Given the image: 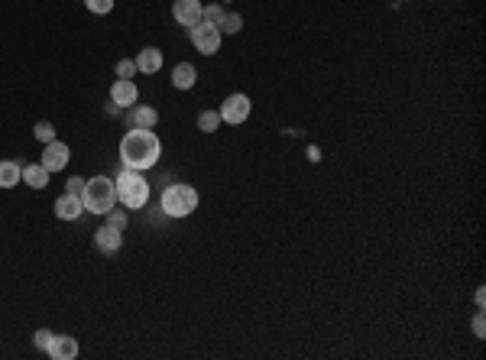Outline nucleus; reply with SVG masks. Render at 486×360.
I'll return each mask as SVG.
<instances>
[{
  "label": "nucleus",
  "instance_id": "obj_1",
  "mask_svg": "<svg viewBox=\"0 0 486 360\" xmlns=\"http://www.w3.org/2000/svg\"><path fill=\"white\" fill-rule=\"evenodd\" d=\"M162 156V143L159 136L152 130H130L127 136L120 140V159H123V169H152Z\"/></svg>",
  "mask_w": 486,
  "mask_h": 360
},
{
  "label": "nucleus",
  "instance_id": "obj_2",
  "mask_svg": "<svg viewBox=\"0 0 486 360\" xmlns=\"http://www.w3.org/2000/svg\"><path fill=\"white\" fill-rule=\"evenodd\" d=\"M113 191H117V201H120L127 211H140L146 208L150 201V182L143 179L136 169H123L117 179H113Z\"/></svg>",
  "mask_w": 486,
  "mask_h": 360
},
{
  "label": "nucleus",
  "instance_id": "obj_3",
  "mask_svg": "<svg viewBox=\"0 0 486 360\" xmlns=\"http://www.w3.org/2000/svg\"><path fill=\"white\" fill-rule=\"evenodd\" d=\"M159 208L166 218H188V214L198 208V191L191 189V185H185V182H175V185H168V189L162 191Z\"/></svg>",
  "mask_w": 486,
  "mask_h": 360
},
{
  "label": "nucleus",
  "instance_id": "obj_4",
  "mask_svg": "<svg viewBox=\"0 0 486 360\" xmlns=\"http://www.w3.org/2000/svg\"><path fill=\"white\" fill-rule=\"evenodd\" d=\"M117 201V191H113V182L104 179V175H94V179L84 182V191H81V205L84 211L91 214H107Z\"/></svg>",
  "mask_w": 486,
  "mask_h": 360
},
{
  "label": "nucleus",
  "instance_id": "obj_5",
  "mask_svg": "<svg viewBox=\"0 0 486 360\" xmlns=\"http://www.w3.org/2000/svg\"><path fill=\"white\" fill-rule=\"evenodd\" d=\"M191 46H195L201 56H214L217 49H221V29L201 19L198 26H191Z\"/></svg>",
  "mask_w": 486,
  "mask_h": 360
},
{
  "label": "nucleus",
  "instance_id": "obj_6",
  "mask_svg": "<svg viewBox=\"0 0 486 360\" xmlns=\"http://www.w3.org/2000/svg\"><path fill=\"white\" fill-rule=\"evenodd\" d=\"M250 111H253L250 97H246V95H230L224 104H221L217 114H221V120H224V123H243L246 117H250Z\"/></svg>",
  "mask_w": 486,
  "mask_h": 360
},
{
  "label": "nucleus",
  "instance_id": "obj_7",
  "mask_svg": "<svg viewBox=\"0 0 486 360\" xmlns=\"http://www.w3.org/2000/svg\"><path fill=\"white\" fill-rule=\"evenodd\" d=\"M68 159H72V150H68L62 140H52V143H46V150H42V159L39 162H42L49 172H58V169H65L68 166Z\"/></svg>",
  "mask_w": 486,
  "mask_h": 360
},
{
  "label": "nucleus",
  "instance_id": "obj_8",
  "mask_svg": "<svg viewBox=\"0 0 486 360\" xmlns=\"http://www.w3.org/2000/svg\"><path fill=\"white\" fill-rule=\"evenodd\" d=\"M172 17L178 26H198L201 23V0H175L172 3Z\"/></svg>",
  "mask_w": 486,
  "mask_h": 360
},
{
  "label": "nucleus",
  "instance_id": "obj_9",
  "mask_svg": "<svg viewBox=\"0 0 486 360\" xmlns=\"http://www.w3.org/2000/svg\"><path fill=\"white\" fill-rule=\"evenodd\" d=\"M52 360H75L78 357V341L72 334H52V344L46 347Z\"/></svg>",
  "mask_w": 486,
  "mask_h": 360
},
{
  "label": "nucleus",
  "instance_id": "obj_10",
  "mask_svg": "<svg viewBox=\"0 0 486 360\" xmlns=\"http://www.w3.org/2000/svg\"><path fill=\"white\" fill-rule=\"evenodd\" d=\"M94 246H97L101 253H117V250L123 246V230L104 224L101 230H94Z\"/></svg>",
  "mask_w": 486,
  "mask_h": 360
},
{
  "label": "nucleus",
  "instance_id": "obj_11",
  "mask_svg": "<svg viewBox=\"0 0 486 360\" xmlns=\"http://www.w3.org/2000/svg\"><path fill=\"white\" fill-rule=\"evenodd\" d=\"M136 97H140V91H136V85H133L130 78H117L111 85V101L117 107H130L136 104Z\"/></svg>",
  "mask_w": 486,
  "mask_h": 360
},
{
  "label": "nucleus",
  "instance_id": "obj_12",
  "mask_svg": "<svg viewBox=\"0 0 486 360\" xmlns=\"http://www.w3.org/2000/svg\"><path fill=\"white\" fill-rule=\"evenodd\" d=\"M81 211H84V205H81V198L78 195H62V198L56 201V218L58 221H78L81 218Z\"/></svg>",
  "mask_w": 486,
  "mask_h": 360
},
{
  "label": "nucleus",
  "instance_id": "obj_13",
  "mask_svg": "<svg viewBox=\"0 0 486 360\" xmlns=\"http://www.w3.org/2000/svg\"><path fill=\"white\" fill-rule=\"evenodd\" d=\"M195 81H198V68L191 65V62H178V65L172 68V85H175L178 91L195 88Z\"/></svg>",
  "mask_w": 486,
  "mask_h": 360
},
{
  "label": "nucleus",
  "instance_id": "obj_14",
  "mask_svg": "<svg viewBox=\"0 0 486 360\" xmlns=\"http://www.w3.org/2000/svg\"><path fill=\"white\" fill-rule=\"evenodd\" d=\"M49 175H52V172H49L42 162H26V166H23V182H26L29 189H46Z\"/></svg>",
  "mask_w": 486,
  "mask_h": 360
},
{
  "label": "nucleus",
  "instance_id": "obj_15",
  "mask_svg": "<svg viewBox=\"0 0 486 360\" xmlns=\"http://www.w3.org/2000/svg\"><path fill=\"white\" fill-rule=\"evenodd\" d=\"M136 68H140V72H146V75H156V72L162 68V52L156 46L140 49V56H136Z\"/></svg>",
  "mask_w": 486,
  "mask_h": 360
},
{
  "label": "nucleus",
  "instance_id": "obj_16",
  "mask_svg": "<svg viewBox=\"0 0 486 360\" xmlns=\"http://www.w3.org/2000/svg\"><path fill=\"white\" fill-rule=\"evenodd\" d=\"M159 120L156 107H130V127L133 130H152Z\"/></svg>",
  "mask_w": 486,
  "mask_h": 360
},
{
  "label": "nucleus",
  "instance_id": "obj_17",
  "mask_svg": "<svg viewBox=\"0 0 486 360\" xmlns=\"http://www.w3.org/2000/svg\"><path fill=\"white\" fill-rule=\"evenodd\" d=\"M19 182H23V166H19V162H10V159L0 162V189H13Z\"/></svg>",
  "mask_w": 486,
  "mask_h": 360
},
{
  "label": "nucleus",
  "instance_id": "obj_18",
  "mask_svg": "<svg viewBox=\"0 0 486 360\" xmlns=\"http://www.w3.org/2000/svg\"><path fill=\"white\" fill-rule=\"evenodd\" d=\"M217 123H221V114H217V111H201V114H198V130L201 133H214Z\"/></svg>",
  "mask_w": 486,
  "mask_h": 360
},
{
  "label": "nucleus",
  "instance_id": "obj_19",
  "mask_svg": "<svg viewBox=\"0 0 486 360\" xmlns=\"http://www.w3.org/2000/svg\"><path fill=\"white\" fill-rule=\"evenodd\" d=\"M221 36H224V33H230V36H234V33H240L243 29V17L240 13H224V19H221Z\"/></svg>",
  "mask_w": 486,
  "mask_h": 360
},
{
  "label": "nucleus",
  "instance_id": "obj_20",
  "mask_svg": "<svg viewBox=\"0 0 486 360\" xmlns=\"http://www.w3.org/2000/svg\"><path fill=\"white\" fill-rule=\"evenodd\" d=\"M227 10L221 7V3H211V7H201V19L205 23H211V26H221V19H224Z\"/></svg>",
  "mask_w": 486,
  "mask_h": 360
},
{
  "label": "nucleus",
  "instance_id": "obj_21",
  "mask_svg": "<svg viewBox=\"0 0 486 360\" xmlns=\"http://www.w3.org/2000/svg\"><path fill=\"white\" fill-rule=\"evenodd\" d=\"M33 133H36L39 143H52V140H56V127H52L49 120H39L36 127H33Z\"/></svg>",
  "mask_w": 486,
  "mask_h": 360
},
{
  "label": "nucleus",
  "instance_id": "obj_22",
  "mask_svg": "<svg viewBox=\"0 0 486 360\" xmlns=\"http://www.w3.org/2000/svg\"><path fill=\"white\" fill-rule=\"evenodd\" d=\"M136 72H140V68H136V62H130V58H120V62H117V78H130L133 81Z\"/></svg>",
  "mask_w": 486,
  "mask_h": 360
},
{
  "label": "nucleus",
  "instance_id": "obj_23",
  "mask_svg": "<svg viewBox=\"0 0 486 360\" xmlns=\"http://www.w3.org/2000/svg\"><path fill=\"white\" fill-rule=\"evenodd\" d=\"M84 3H88V10L97 13V17H104V13H111L113 10V0H84Z\"/></svg>",
  "mask_w": 486,
  "mask_h": 360
},
{
  "label": "nucleus",
  "instance_id": "obj_24",
  "mask_svg": "<svg viewBox=\"0 0 486 360\" xmlns=\"http://www.w3.org/2000/svg\"><path fill=\"white\" fill-rule=\"evenodd\" d=\"M104 218H107V224H111V228H117V230L127 228V214H123V211H117V208H111L107 214H104Z\"/></svg>",
  "mask_w": 486,
  "mask_h": 360
},
{
  "label": "nucleus",
  "instance_id": "obj_25",
  "mask_svg": "<svg viewBox=\"0 0 486 360\" xmlns=\"http://www.w3.org/2000/svg\"><path fill=\"white\" fill-rule=\"evenodd\" d=\"M84 182H88V179H81V175H72V179H68V185H65V191H68V195H78V198H81Z\"/></svg>",
  "mask_w": 486,
  "mask_h": 360
},
{
  "label": "nucleus",
  "instance_id": "obj_26",
  "mask_svg": "<svg viewBox=\"0 0 486 360\" xmlns=\"http://www.w3.org/2000/svg\"><path fill=\"white\" fill-rule=\"evenodd\" d=\"M49 344H52V331H46V328H39V331H36V347H39V351H46Z\"/></svg>",
  "mask_w": 486,
  "mask_h": 360
},
{
  "label": "nucleus",
  "instance_id": "obj_27",
  "mask_svg": "<svg viewBox=\"0 0 486 360\" xmlns=\"http://www.w3.org/2000/svg\"><path fill=\"white\" fill-rule=\"evenodd\" d=\"M473 334H477V338H486V322H483V312H480L477 318H473Z\"/></svg>",
  "mask_w": 486,
  "mask_h": 360
},
{
  "label": "nucleus",
  "instance_id": "obj_28",
  "mask_svg": "<svg viewBox=\"0 0 486 360\" xmlns=\"http://www.w3.org/2000/svg\"><path fill=\"white\" fill-rule=\"evenodd\" d=\"M483 302H486V292H483V289H477V308H480V312H483Z\"/></svg>",
  "mask_w": 486,
  "mask_h": 360
}]
</instances>
